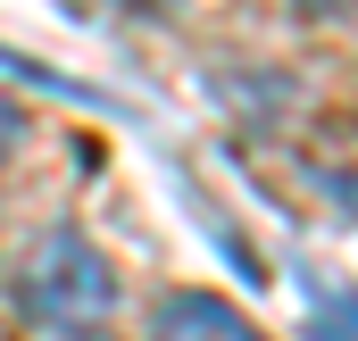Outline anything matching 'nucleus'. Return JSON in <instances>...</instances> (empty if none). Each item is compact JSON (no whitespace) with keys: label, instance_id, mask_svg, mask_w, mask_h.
I'll return each mask as SVG.
<instances>
[{"label":"nucleus","instance_id":"1","mask_svg":"<svg viewBox=\"0 0 358 341\" xmlns=\"http://www.w3.org/2000/svg\"><path fill=\"white\" fill-rule=\"evenodd\" d=\"M17 317L50 341H108L117 325V266L84 225H42L17 258Z\"/></svg>","mask_w":358,"mask_h":341},{"label":"nucleus","instance_id":"2","mask_svg":"<svg viewBox=\"0 0 358 341\" xmlns=\"http://www.w3.org/2000/svg\"><path fill=\"white\" fill-rule=\"evenodd\" d=\"M150 341H259V325L217 291H167L150 317Z\"/></svg>","mask_w":358,"mask_h":341},{"label":"nucleus","instance_id":"3","mask_svg":"<svg viewBox=\"0 0 358 341\" xmlns=\"http://www.w3.org/2000/svg\"><path fill=\"white\" fill-rule=\"evenodd\" d=\"M308 341H358V291L317 283L308 291Z\"/></svg>","mask_w":358,"mask_h":341},{"label":"nucleus","instance_id":"4","mask_svg":"<svg viewBox=\"0 0 358 341\" xmlns=\"http://www.w3.org/2000/svg\"><path fill=\"white\" fill-rule=\"evenodd\" d=\"M17 133H25V117H17V100H8V92H0V159H8V150H17Z\"/></svg>","mask_w":358,"mask_h":341},{"label":"nucleus","instance_id":"5","mask_svg":"<svg viewBox=\"0 0 358 341\" xmlns=\"http://www.w3.org/2000/svg\"><path fill=\"white\" fill-rule=\"evenodd\" d=\"M325 183H334V200H342V208H358V175H342V167H334Z\"/></svg>","mask_w":358,"mask_h":341}]
</instances>
